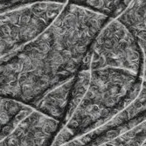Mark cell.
Masks as SVG:
<instances>
[{"label": "cell", "instance_id": "10", "mask_svg": "<svg viewBox=\"0 0 146 146\" xmlns=\"http://www.w3.org/2000/svg\"><path fill=\"white\" fill-rule=\"evenodd\" d=\"M26 104L0 95V134Z\"/></svg>", "mask_w": 146, "mask_h": 146}, {"label": "cell", "instance_id": "9", "mask_svg": "<svg viewBox=\"0 0 146 146\" xmlns=\"http://www.w3.org/2000/svg\"><path fill=\"white\" fill-rule=\"evenodd\" d=\"M131 1H80L82 5L110 19H116Z\"/></svg>", "mask_w": 146, "mask_h": 146}, {"label": "cell", "instance_id": "8", "mask_svg": "<svg viewBox=\"0 0 146 146\" xmlns=\"http://www.w3.org/2000/svg\"><path fill=\"white\" fill-rule=\"evenodd\" d=\"M146 140V119L98 146H142Z\"/></svg>", "mask_w": 146, "mask_h": 146}, {"label": "cell", "instance_id": "12", "mask_svg": "<svg viewBox=\"0 0 146 146\" xmlns=\"http://www.w3.org/2000/svg\"><path fill=\"white\" fill-rule=\"evenodd\" d=\"M142 146H146V140H145V142L143 143V145H142Z\"/></svg>", "mask_w": 146, "mask_h": 146}, {"label": "cell", "instance_id": "6", "mask_svg": "<svg viewBox=\"0 0 146 146\" xmlns=\"http://www.w3.org/2000/svg\"><path fill=\"white\" fill-rule=\"evenodd\" d=\"M75 76L48 89L30 106L61 123L68 110Z\"/></svg>", "mask_w": 146, "mask_h": 146}, {"label": "cell", "instance_id": "7", "mask_svg": "<svg viewBox=\"0 0 146 146\" xmlns=\"http://www.w3.org/2000/svg\"><path fill=\"white\" fill-rule=\"evenodd\" d=\"M116 19L126 26L138 42L143 57V82L146 84V1L130 2Z\"/></svg>", "mask_w": 146, "mask_h": 146}, {"label": "cell", "instance_id": "2", "mask_svg": "<svg viewBox=\"0 0 146 146\" xmlns=\"http://www.w3.org/2000/svg\"><path fill=\"white\" fill-rule=\"evenodd\" d=\"M87 69L85 94L64 118L51 146H61L109 123L138 97L143 88V76L129 71L112 67Z\"/></svg>", "mask_w": 146, "mask_h": 146}, {"label": "cell", "instance_id": "5", "mask_svg": "<svg viewBox=\"0 0 146 146\" xmlns=\"http://www.w3.org/2000/svg\"><path fill=\"white\" fill-rule=\"evenodd\" d=\"M60 124L26 104L0 134V146H51Z\"/></svg>", "mask_w": 146, "mask_h": 146}, {"label": "cell", "instance_id": "11", "mask_svg": "<svg viewBox=\"0 0 146 146\" xmlns=\"http://www.w3.org/2000/svg\"><path fill=\"white\" fill-rule=\"evenodd\" d=\"M17 1H0V10L13 5Z\"/></svg>", "mask_w": 146, "mask_h": 146}, {"label": "cell", "instance_id": "4", "mask_svg": "<svg viewBox=\"0 0 146 146\" xmlns=\"http://www.w3.org/2000/svg\"><path fill=\"white\" fill-rule=\"evenodd\" d=\"M82 67H112L143 76V57L136 38L116 19H111L93 42Z\"/></svg>", "mask_w": 146, "mask_h": 146}, {"label": "cell", "instance_id": "3", "mask_svg": "<svg viewBox=\"0 0 146 146\" xmlns=\"http://www.w3.org/2000/svg\"><path fill=\"white\" fill-rule=\"evenodd\" d=\"M67 4L17 1L0 10V66L40 35Z\"/></svg>", "mask_w": 146, "mask_h": 146}, {"label": "cell", "instance_id": "1", "mask_svg": "<svg viewBox=\"0 0 146 146\" xmlns=\"http://www.w3.org/2000/svg\"><path fill=\"white\" fill-rule=\"evenodd\" d=\"M110 19L80 2H68L40 35L0 66V95L31 105L74 77Z\"/></svg>", "mask_w": 146, "mask_h": 146}]
</instances>
